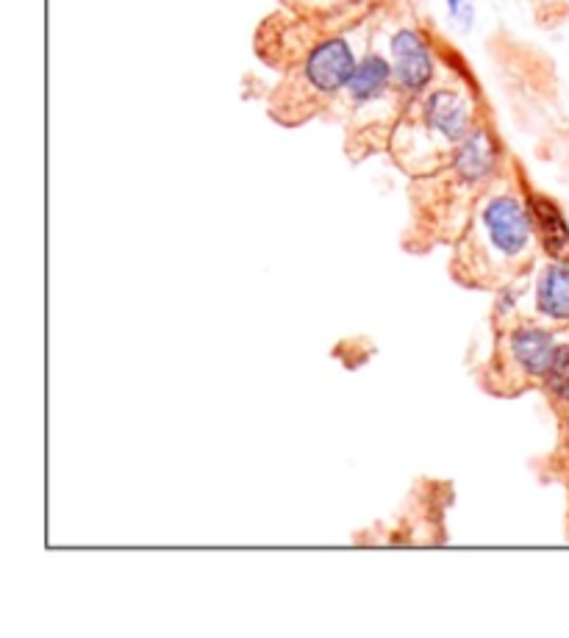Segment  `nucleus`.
<instances>
[{
	"instance_id": "423d86ee",
	"label": "nucleus",
	"mask_w": 569,
	"mask_h": 638,
	"mask_svg": "<svg viewBox=\"0 0 569 638\" xmlns=\"http://www.w3.org/2000/svg\"><path fill=\"white\" fill-rule=\"evenodd\" d=\"M392 81H395L392 64H389L380 53H370L355 64V73L350 75L348 89L344 92H348V98L353 100L355 106H367L384 98Z\"/></svg>"
},
{
	"instance_id": "f257e3e1",
	"label": "nucleus",
	"mask_w": 569,
	"mask_h": 638,
	"mask_svg": "<svg viewBox=\"0 0 569 638\" xmlns=\"http://www.w3.org/2000/svg\"><path fill=\"white\" fill-rule=\"evenodd\" d=\"M484 239L503 258H517L531 242V219L522 203L511 195L492 197L481 214Z\"/></svg>"
},
{
	"instance_id": "f8f14e48",
	"label": "nucleus",
	"mask_w": 569,
	"mask_h": 638,
	"mask_svg": "<svg viewBox=\"0 0 569 638\" xmlns=\"http://www.w3.org/2000/svg\"><path fill=\"white\" fill-rule=\"evenodd\" d=\"M567 431H569V420H567Z\"/></svg>"
},
{
	"instance_id": "1a4fd4ad",
	"label": "nucleus",
	"mask_w": 569,
	"mask_h": 638,
	"mask_svg": "<svg viewBox=\"0 0 569 638\" xmlns=\"http://www.w3.org/2000/svg\"><path fill=\"white\" fill-rule=\"evenodd\" d=\"M533 217H536L538 233H542L547 253L558 262L569 264V226L564 222L561 212L547 201H533Z\"/></svg>"
},
{
	"instance_id": "9d476101",
	"label": "nucleus",
	"mask_w": 569,
	"mask_h": 638,
	"mask_svg": "<svg viewBox=\"0 0 569 638\" xmlns=\"http://www.w3.org/2000/svg\"><path fill=\"white\" fill-rule=\"evenodd\" d=\"M545 381H547V389H550L553 397L569 402V345L556 347V353H553L550 370H547Z\"/></svg>"
},
{
	"instance_id": "9b49d317",
	"label": "nucleus",
	"mask_w": 569,
	"mask_h": 638,
	"mask_svg": "<svg viewBox=\"0 0 569 638\" xmlns=\"http://www.w3.org/2000/svg\"><path fill=\"white\" fill-rule=\"evenodd\" d=\"M447 12L461 28H470L472 17H475V0H445Z\"/></svg>"
},
{
	"instance_id": "f03ea898",
	"label": "nucleus",
	"mask_w": 569,
	"mask_h": 638,
	"mask_svg": "<svg viewBox=\"0 0 569 638\" xmlns=\"http://www.w3.org/2000/svg\"><path fill=\"white\" fill-rule=\"evenodd\" d=\"M389 64H392L395 84L409 95H420L434 79V53L428 39L416 28L395 31L389 43Z\"/></svg>"
},
{
	"instance_id": "7ed1b4c3",
	"label": "nucleus",
	"mask_w": 569,
	"mask_h": 638,
	"mask_svg": "<svg viewBox=\"0 0 569 638\" xmlns=\"http://www.w3.org/2000/svg\"><path fill=\"white\" fill-rule=\"evenodd\" d=\"M353 73V48L342 37H328L314 45L306 56V68H303V79L317 95H337V92L348 89V81Z\"/></svg>"
},
{
	"instance_id": "20e7f679",
	"label": "nucleus",
	"mask_w": 569,
	"mask_h": 638,
	"mask_svg": "<svg viewBox=\"0 0 569 638\" xmlns=\"http://www.w3.org/2000/svg\"><path fill=\"white\" fill-rule=\"evenodd\" d=\"M425 128L445 145H459L472 131V111L464 95L453 89H439L423 104Z\"/></svg>"
},
{
	"instance_id": "6e6552de",
	"label": "nucleus",
	"mask_w": 569,
	"mask_h": 638,
	"mask_svg": "<svg viewBox=\"0 0 569 638\" xmlns=\"http://www.w3.org/2000/svg\"><path fill=\"white\" fill-rule=\"evenodd\" d=\"M536 303L542 314H547L550 320L558 323H567L569 320V267L561 264H550L538 280L536 289Z\"/></svg>"
},
{
	"instance_id": "39448f33",
	"label": "nucleus",
	"mask_w": 569,
	"mask_h": 638,
	"mask_svg": "<svg viewBox=\"0 0 569 638\" xmlns=\"http://www.w3.org/2000/svg\"><path fill=\"white\" fill-rule=\"evenodd\" d=\"M497 165V151L492 136L486 134L484 128H475L470 131L464 142H459L453 153V170L459 172L461 181L467 183H481L484 178L492 176Z\"/></svg>"
},
{
	"instance_id": "0eeeda50",
	"label": "nucleus",
	"mask_w": 569,
	"mask_h": 638,
	"mask_svg": "<svg viewBox=\"0 0 569 638\" xmlns=\"http://www.w3.org/2000/svg\"><path fill=\"white\" fill-rule=\"evenodd\" d=\"M511 350H514L517 364L528 375L545 377L547 370H550L553 353H556V341L542 328H520L511 336Z\"/></svg>"
}]
</instances>
